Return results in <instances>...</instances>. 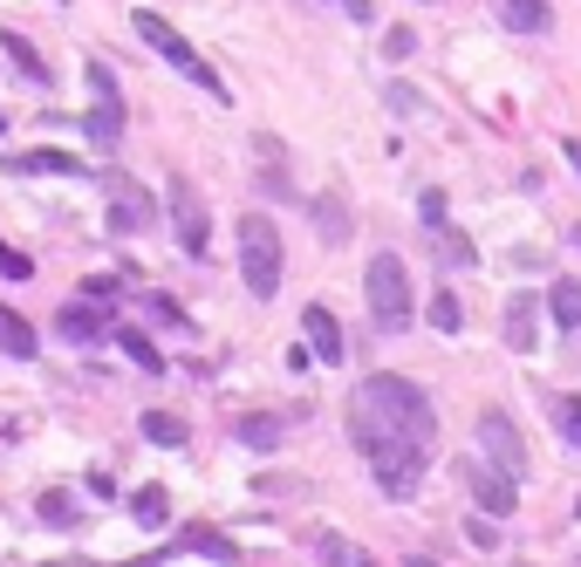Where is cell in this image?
Masks as SVG:
<instances>
[{
  "label": "cell",
  "instance_id": "24",
  "mask_svg": "<svg viewBox=\"0 0 581 567\" xmlns=\"http://www.w3.org/2000/svg\"><path fill=\"white\" fill-rule=\"evenodd\" d=\"M432 239L445 247V260H452V267H473V260H479V247H473V239H465L458 226H432Z\"/></svg>",
  "mask_w": 581,
  "mask_h": 567
},
{
  "label": "cell",
  "instance_id": "23",
  "mask_svg": "<svg viewBox=\"0 0 581 567\" xmlns=\"http://www.w3.org/2000/svg\"><path fill=\"white\" fill-rule=\"evenodd\" d=\"M432 329H438V336H458V329H465V308H458V295H452V288H438V295H432Z\"/></svg>",
  "mask_w": 581,
  "mask_h": 567
},
{
  "label": "cell",
  "instance_id": "31",
  "mask_svg": "<svg viewBox=\"0 0 581 567\" xmlns=\"http://www.w3.org/2000/svg\"><path fill=\"white\" fill-rule=\"evenodd\" d=\"M0 274H8V280H28V274H34V260H28V254H14V247H0Z\"/></svg>",
  "mask_w": 581,
  "mask_h": 567
},
{
  "label": "cell",
  "instance_id": "22",
  "mask_svg": "<svg viewBox=\"0 0 581 567\" xmlns=\"http://www.w3.org/2000/svg\"><path fill=\"white\" fill-rule=\"evenodd\" d=\"M144 437H151V444H165V452H172V444H185L191 431H185V417H172V411H144Z\"/></svg>",
  "mask_w": 581,
  "mask_h": 567
},
{
  "label": "cell",
  "instance_id": "26",
  "mask_svg": "<svg viewBox=\"0 0 581 567\" xmlns=\"http://www.w3.org/2000/svg\"><path fill=\"white\" fill-rule=\"evenodd\" d=\"M554 424L568 437V452H581V396H554Z\"/></svg>",
  "mask_w": 581,
  "mask_h": 567
},
{
  "label": "cell",
  "instance_id": "1",
  "mask_svg": "<svg viewBox=\"0 0 581 567\" xmlns=\"http://www.w3.org/2000/svg\"><path fill=\"white\" fill-rule=\"evenodd\" d=\"M349 437L370 458L383 499H417L424 472H432V452H438V411L411 377L376 370L349 396Z\"/></svg>",
  "mask_w": 581,
  "mask_h": 567
},
{
  "label": "cell",
  "instance_id": "3",
  "mask_svg": "<svg viewBox=\"0 0 581 567\" xmlns=\"http://www.w3.org/2000/svg\"><path fill=\"white\" fill-rule=\"evenodd\" d=\"M131 28H137L144 42H151V49H158V55H165V62H172L178 75H185V83H199L206 96H219V103H226V83H219V69H212V62H206L199 49H191L185 34H178V28H172L165 14H158V8H137V14H131Z\"/></svg>",
  "mask_w": 581,
  "mask_h": 567
},
{
  "label": "cell",
  "instance_id": "16",
  "mask_svg": "<svg viewBox=\"0 0 581 567\" xmlns=\"http://www.w3.org/2000/svg\"><path fill=\"white\" fill-rule=\"evenodd\" d=\"M0 349H8L14 362H34V355H42V336H34L14 308H0Z\"/></svg>",
  "mask_w": 581,
  "mask_h": 567
},
{
  "label": "cell",
  "instance_id": "37",
  "mask_svg": "<svg viewBox=\"0 0 581 567\" xmlns=\"http://www.w3.org/2000/svg\"><path fill=\"white\" fill-rule=\"evenodd\" d=\"M165 554H131V560H116V567H158Z\"/></svg>",
  "mask_w": 581,
  "mask_h": 567
},
{
  "label": "cell",
  "instance_id": "36",
  "mask_svg": "<svg viewBox=\"0 0 581 567\" xmlns=\"http://www.w3.org/2000/svg\"><path fill=\"white\" fill-rule=\"evenodd\" d=\"M561 157L574 165V178H581V137H561Z\"/></svg>",
  "mask_w": 581,
  "mask_h": 567
},
{
  "label": "cell",
  "instance_id": "14",
  "mask_svg": "<svg viewBox=\"0 0 581 567\" xmlns=\"http://www.w3.org/2000/svg\"><path fill=\"white\" fill-rule=\"evenodd\" d=\"M8 172H28V178H75V172H83V157H69V151H21Z\"/></svg>",
  "mask_w": 581,
  "mask_h": 567
},
{
  "label": "cell",
  "instance_id": "8",
  "mask_svg": "<svg viewBox=\"0 0 581 567\" xmlns=\"http://www.w3.org/2000/svg\"><path fill=\"white\" fill-rule=\"evenodd\" d=\"M83 75H90V90H96V103H90V116H83V131H90V144L110 151L116 137H124V103H116V83H110L103 62H90Z\"/></svg>",
  "mask_w": 581,
  "mask_h": 567
},
{
  "label": "cell",
  "instance_id": "35",
  "mask_svg": "<svg viewBox=\"0 0 581 567\" xmlns=\"http://www.w3.org/2000/svg\"><path fill=\"white\" fill-rule=\"evenodd\" d=\"M335 8H342L349 21H370V14H376V0H335Z\"/></svg>",
  "mask_w": 581,
  "mask_h": 567
},
{
  "label": "cell",
  "instance_id": "18",
  "mask_svg": "<svg viewBox=\"0 0 581 567\" xmlns=\"http://www.w3.org/2000/svg\"><path fill=\"white\" fill-rule=\"evenodd\" d=\"M315 233H322V247H342V239H349V206H342V192H322V198H315Z\"/></svg>",
  "mask_w": 581,
  "mask_h": 567
},
{
  "label": "cell",
  "instance_id": "30",
  "mask_svg": "<svg viewBox=\"0 0 581 567\" xmlns=\"http://www.w3.org/2000/svg\"><path fill=\"white\" fill-rule=\"evenodd\" d=\"M383 96H391V110H404V116H417V110H424V96H417L411 83H391V90H383Z\"/></svg>",
  "mask_w": 581,
  "mask_h": 567
},
{
  "label": "cell",
  "instance_id": "20",
  "mask_svg": "<svg viewBox=\"0 0 581 567\" xmlns=\"http://www.w3.org/2000/svg\"><path fill=\"white\" fill-rule=\"evenodd\" d=\"M548 315L561 321V329H581V280H554V288H548Z\"/></svg>",
  "mask_w": 581,
  "mask_h": 567
},
{
  "label": "cell",
  "instance_id": "12",
  "mask_svg": "<svg viewBox=\"0 0 581 567\" xmlns=\"http://www.w3.org/2000/svg\"><path fill=\"white\" fill-rule=\"evenodd\" d=\"M533 342H540V295H513L507 301V349L533 355Z\"/></svg>",
  "mask_w": 581,
  "mask_h": 567
},
{
  "label": "cell",
  "instance_id": "41",
  "mask_svg": "<svg viewBox=\"0 0 581 567\" xmlns=\"http://www.w3.org/2000/svg\"><path fill=\"white\" fill-rule=\"evenodd\" d=\"M62 8H69V0H62Z\"/></svg>",
  "mask_w": 581,
  "mask_h": 567
},
{
  "label": "cell",
  "instance_id": "28",
  "mask_svg": "<svg viewBox=\"0 0 581 567\" xmlns=\"http://www.w3.org/2000/svg\"><path fill=\"white\" fill-rule=\"evenodd\" d=\"M322 560H329V567H376L356 540H322Z\"/></svg>",
  "mask_w": 581,
  "mask_h": 567
},
{
  "label": "cell",
  "instance_id": "4",
  "mask_svg": "<svg viewBox=\"0 0 581 567\" xmlns=\"http://www.w3.org/2000/svg\"><path fill=\"white\" fill-rule=\"evenodd\" d=\"M232 233H240V280H247V295L274 301V288H281V233H274V219L247 213Z\"/></svg>",
  "mask_w": 581,
  "mask_h": 567
},
{
  "label": "cell",
  "instance_id": "33",
  "mask_svg": "<svg viewBox=\"0 0 581 567\" xmlns=\"http://www.w3.org/2000/svg\"><path fill=\"white\" fill-rule=\"evenodd\" d=\"M417 206H424V226H445V192H424Z\"/></svg>",
  "mask_w": 581,
  "mask_h": 567
},
{
  "label": "cell",
  "instance_id": "34",
  "mask_svg": "<svg viewBox=\"0 0 581 567\" xmlns=\"http://www.w3.org/2000/svg\"><path fill=\"white\" fill-rule=\"evenodd\" d=\"M383 49H391V55H411V49H417V34H411V28H391V42H383Z\"/></svg>",
  "mask_w": 581,
  "mask_h": 567
},
{
  "label": "cell",
  "instance_id": "39",
  "mask_svg": "<svg viewBox=\"0 0 581 567\" xmlns=\"http://www.w3.org/2000/svg\"><path fill=\"white\" fill-rule=\"evenodd\" d=\"M49 567H83V560H49Z\"/></svg>",
  "mask_w": 581,
  "mask_h": 567
},
{
  "label": "cell",
  "instance_id": "27",
  "mask_svg": "<svg viewBox=\"0 0 581 567\" xmlns=\"http://www.w3.org/2000/svg\"><path fill=\"white\" fill-rule=\"evenodd\" d=\"M42 519H49V526H83V513H75V499L62 493V485H55V493H42Z\"/></svg>",
  "mask_w": 581,
  "mask_h": 567
},
{
  "label": "cell",
  "instance_id": "32",
  "mask_svg": "<svg viewBox=\"0 0 581 567\" xmlns=\"http://www.w3.org/2000/svg\"><path fill=\"white\" fill-rule=\"evenodd\" d=\"M465 540H473V547H499V519H473V526H465Z\"/></svg>",
  "mask_w": 581,
  "mask_h": 567
},
{
  "label": "cell",
  "instance_id": "6",
  "mask_svg": "<svg viewBox=\"0 0 581 567\" xmlns=\"http://www.w3.org/2000/svg\"><path fill=\"white\" fill-rule=\"evenodd\" d=\"M165 206H172V233H178V247L199 260L212 247V219L199 206V192H191V178H165Z\"/></svg>",
  "mask_w": 581,
  "mask_h": 567
},
{
  "label": "cell",
  "instance_id": "10",
  "mask_svg": "<svg viewBox=\"0 0 581 567\" xmlns=\"http://www.w3.org/2000/svg\"><path fill=\"white\" fill-rule=\"evenodd\" d=\"M465 485H473V499H479V513L486 519H507L520 499H513V478L507 472H486V465H465Z\"/></svg>",
  "mask_w": 581,
  "mask_h": 567
},
{
  "label": "cell",
  "instance_id": "38",
  "mask_svg": "<svg viewBox=\"0 0 581 567\" xmlns=\"http://www.w3.org/2000/svg\"><path fill=\"white\" fill-rule=\"evenodd\" d=\"M404 567H438V560H432V554H411V560H404Z\"/></svg>",
  "mask_w": 581,
  "mask_h": 567
},
{
  "label": "cell",
  "instance_id": "2",
  "mask_svg": "<svg viewBox=\"0 0 581 567\" xmlns=\"http://www.w3.org/2000/svg\"><path fill=\"white\" fill-rule=\"evenodd\" d=\"M363 295H370V321H376L383 336H404V329H411V274H404V260H397L391 247L370 254Z\"/></svg>",
  "mask_w": 581,
  "mask_h": 567
},
{
  "label": "cell",
  "instance_id": "5",
  "mask_svg": "<svg viewBox=\"0 0 581 567\" xmlns=\"http://www.w3.org/2000/svg\"><path fill=\"white\" fill-rule=\"evenodd\" d=\"M103 226H110V233H144V226H158V198H151L131 172H103Z\"/></svg>",
  "mask_w": 581,
  "mask_h": 567
},
{
  "label": "cell",
  "instance_id": "13",
  "mask_svg": "<svg viewBox=\"0 0 581 567\" xmlns=\"http://www.w3.org/2000/svg\"><path fill=\"white\" fill-rule=\"evenodd\" d=\"M55 336H69V342H103V336H110V321L96 315V301H75V308L55 315Z\"/></svg>",
  "mask_w": 581,
  "mask_h": 567
},
{
  "label": "cell",
  "instance_id": "7",
  "mask_svg": "<svg viewBox=\"0 0 581 567\" xmlns=\"http://www.w3.org/2000/svg\"><path fill=\"white\" fill-rule=\"evenodd\" d=\"M479 444H486L492 472H507L513 485L527 478V444H520V431H513V417H507V411H479Z\"/></svg>",
  "mask_w": 581,
  "mask_h": 567
},
{
  "label": "cell",
  "instance_id": "29",
  "mask_svg": "<svg viewBox=\"0 0 581 567\" xmlns=\"http://www.w3.org/2000/svg\"><path fill=\"white\" fill-rule=\"evenodd\" d=\"M116 295H124V280H110V274H90L83 280V301H116Z\"/></svg>",
  "mask_w": 581,
  "mask_h": 567
},
{
  "label": "cell",
  "instance_id": "19",
  "mask_svg": "<svg viewBox=\"0 0 581 567\" xmlns=\"http://www.w3.org/2000/svg\"><path fill=\"white\" fill-rule=\"evenodd\" d=\"M499 21L513 34H540L548 28V0H499Z\"/></svg>",
  "mask_w": 581,
  "mask_h": 567
},
{
  "label": "cell",
  "instance_id": "11",
  "mask_svg": "<svg viewBox=\"0 0 581 567\" xmlns=\"http://www.w3.org/2000/svg\"><path fill=\"white\" fill-rule=\"evenodd\" d=\"M178 554H199V560H219V567H232V560H240L232 534H219V526H206V519H191L185 534H178Z\"/></svg>",
  "mask_w": 581,
  "mask_h": 567
},
{
  "label": "cell",
  "instance_id": "21",
  "mask_svg": "<svg viewBox=\"0 0 581 567\" xmlns=\"http://www.w3.org/2000/svg\"><path fill=\"white\" fill-rule=\"evenodd\" d=\"M116 336V349H124L131 362H137V370H165V355H158V342H151L144 329H110Z\"/></svg>",
  "mask_w": 581,
  "mask_h": 567
},
{
  "label": "cell",
  "instance_id": "15",
  "mask_svg": "<svg viewBox=\"0 0 581 567\" xmlns=\"http://www.w3.org/2000/svg\"><path fill=\"white\" fill-rule=\"evenodd\" d=\"M131 519L144 526V534H165V519H172V493H165V485H137V493H131Z\"/></svg>",
  "mask_w": 581,
  "mask_h": 567
},
{
  "label": "cell",
  "instance_id": "25",
  "mask_svg": "<svg viewBox=\"0 0 581 567\" xmlns=\"http://www.w3.org/2000/svg\"><path fill=\"white\" fill-rule=\"evenodd\" d=\"M240 444H253V452H274V444H281V417H240Z\"/></svg>",
  "mask_w": 581,
  "mask_h": 567
},
{
  "label": "cell",
  "instance_id": "40",
  "mask_svg": "<svg viewBox=\"0 0 581 567\" xmlns=\"http://www.w3.org/2000/svg\"><path fill=\"white\" fill-rule=\"evenodd\" d=\"M0 131H8V116H0Z\"/></svg>",
  "mask_w": 581,
  "mask_h": 567
},
{
  "label": "cell",
  "instance_id": "17",
  "mask_svg": "<svg viewBox=\"0 0 581 567\" xmlns=\"http://www.w3.org/2000/svg\"><path fill=\"white\" fill-rule=\"evenodd\" d=\"M0 49H8V62L28 75V83H49V62H42V49L28 42V34H14V28H0Z\"/></svg>",
  "mask_w": 581,
  "mask_h": 567
},
{
  "label": "cell",
  "instance_id": "9",
  "mask_svg": "<svg viewBox=\"0 0 581 567\" xmlns=\"http://www.w3.org/2000/svg\"><path fill=\"white\" fill-rule=\"evenodd\" d=\"M301 336H308V355H315V362H329V370L349 355V342H342V321L329 315V301H308V308H301Z\"/></svg>",
  "mask_w": 581,
  "mask_h": 567
}]
</instances>
